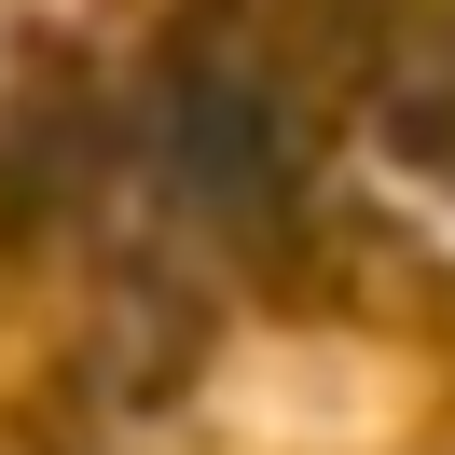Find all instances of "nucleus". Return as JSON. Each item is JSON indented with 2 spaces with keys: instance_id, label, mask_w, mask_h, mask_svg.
Returning <instances> with one entry per match:
<instances>
[{
  "instance_id": "nucleus-1",
  "label": "nucleus",
  "mask_w": 455,
  "mask_h": 455,
  "mask_svg": "<svg viewBox=\"0 0 455 455\" xmlns=\"http://www.w3.org/2000/svg\"><path fill=\"white\" fill-rule=\"evenodd\" d=\"M152 166H166V194L194 207V221L249 235L290 207V180H304V139H290L276 84H262L249 56H180L166 84H152Z\"/></svg>"
},
{
  "instance_id": "nucleus-2",
  "label": "nucleus",
  "mask_w": 455,
  "mask_h": 455,
  "mask_svg": "<svg viewBox=\"0 0 455 455\" xmlns=\"http://www.w3.org/2000/svg\"><path fill=\"white\" fill-rule=\"evenodd\" d=\"M387 139H400V166H427L455 194V14L414 28V56H400V84H387Z\"/></svg>"
}]
</instances>
